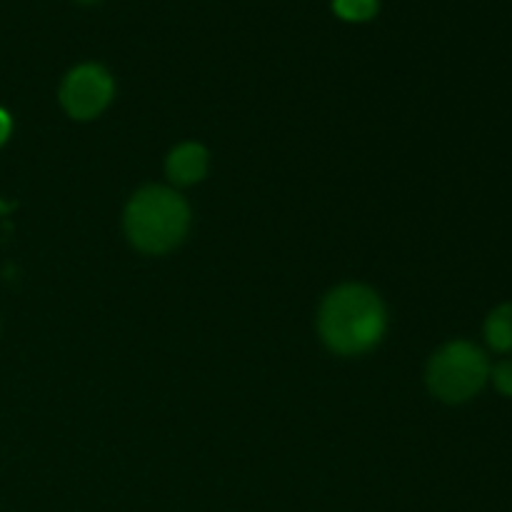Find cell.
<instances>
[{"mask_svg": "<svg viewBox=\"0 0 512 512\" xmlns=\"http://www.w3.org/2000/svg\"><path fill=\"white\" fill-rule=\"evenodd\" d=\"M388 313L373 288L363 283L338 285L318 310V333L338 355H363L383 340Z\"/></svg>", "mask_w": 512, "mask_h": 512, "instance_id": "obj_1", "label": "cell"}, {"mask_svg": "<svg viewBox=\"0 0 512 512\" xmlns=\"http://www.w3.org/2000/svg\"><path fill=\"white\" fill-rule=\"evenodd\" d=\"M130 245L145 255H165L183 243L190 228L188 200L165 185H145L123 215Z\"/></svg>", "mask_w": 512, "mask_h": 512, "instance_id": "obj_2", "label": "cell"}, {"mask_svg": "<svg viewBox=\"0 0 512 512\" xmlns=\"http://www.w3.org/2000/svg\"><path fill=\"white\" fill-rule=\"evenodd\" d=\"M488 378V358L468 340L443 345L428 363V388L443 403H465L483 390Z\"/></svg>", "mask_w": 512, "mask_h": 512, "instance_id": "obj_3", "label": "cell"}, {"mask_svg": "<svg viewBox=\"0 0 512 512\" xmlns=\"http://www.w3.org/2000/svg\"><path fill=\"white\" fill-rule=\"evenodd\" d=\"M115 95V80L103 65L83 63L65 75L60 85V105L75 120H93Z\"/></svg>", "mask_w": 512, "mask_h": 512, "instance_id": "obj_4", "label": "cell"}, {"mask_svg": "<svg viewBox=\"0 0 512 512\" xmlns=\"http://www.w3.org/2000/svg\"><path fill=\"white\" fill-rule=\"evenodd\" d=\"M210 155L200 143H180L165 160V173L175 185H195L208 175Z\"/></svg>", "mask_w": 512, "mask_h": 512, "instance_id": "obj_5", "label": "cell"}, {"mask_svg": "<svg viewBox=\"0 0 512 512\" xmlns=\"http://www.w3.org/2000/svg\"><path fill=\"white\" fill-rule=\"evenodd\" d=\"M485 340L498 353L512 350V303L500 305L485 320Z\"/></svg>", "mask_w": 512, "mask_h": 512, "instance_id": "obj_6", "label": "cell"}, {"mask_svg": "<svg viewBox=\"0 0 512 512\" xmlns=\"http://www.w3.org/2000/svg\"><path fill=\"white\" fill-rule=\"evenodd\" d=\"M333 10L343 20L350 23H363L378 13V0H333Z\"/></svg>", "mask_w": 512, "mask_h": 512, "instance_id": "obj_7", "label": "cell"}, {"mask_svg": "<svg viewBox=\"0 0 512 512\" xmlns=\"http://www.w3.org/2000/svg\"><path fill=\"white\" fill-rule=\"evenodd\" d=\"M493 380H495V388H498L500 393L508 395V398H512V358L510 360H503V363L495 365Z\"/></svg>", "mask_w": 512, "mask_h": 512, "instance_id": "obj_8", "label": "cell"}, {"mask_svg": "<svg viewBox=\"0 0 512 512\" xmlns=\"http://www.w3.org/2000/svg\"><path fill=\"white\" fill-rule=\"evenodd\" d=\"M10 130H13V120H10V115L0 108V145H5V140L10 138Z\"/></svg>", "mask_w": 512, "mask_h": 512, "instance_id": "obj_9", "label": "cell"}, {"mask_svg": "<svg viewBox=\"0 0 512 512\" xmlns=\"http://www.w3.org/2000/svg\"><path fill=\"white\" fill-rule=\"evenodd\" d=\"M78 3H85V5H88V3H98V0H78Z\"/></svg>", "mask_w": 512, "mask_h": 512, "instance_id": "obj_10", "label": "cell"}]
</instances>
